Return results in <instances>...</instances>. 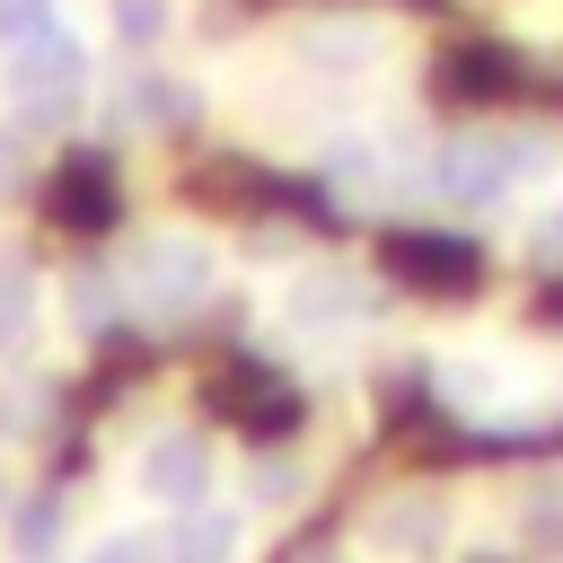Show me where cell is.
I'll return each mask as SVG.
<instances>
[{
    "mask_svg": "<svg viewBox=\"0 0 563 563\" xmlns=\"http://www.w3.org/2000/svg\"><path fill=\"white\" fill-rule=\"evenodd\" d=\"M202 290H211V246H202V238L158 229V238H141V246H132V299H141V308L176 317V308H194Z\"/></svg>",
    "mask_w": 563,
    "mask_h": 563,
    "instance_id": "cell-1",
    "label": "cell"
},
{
    "mask_svg": "<svg viewBox=\"0 0 563 563\" xmlns=\"http://www.w3.org/2000/svg\"><path fill=\"white\" fill-rule=\"evenodd\" d=\"M79 88H88V62H79L70 35H44V44L9 53V97H18L26 123H62V114H79Z\"/></svg>",
    "mask_w": 563,
    "mask_h": 563,
    "instance_id": "cell-2",
    "label": "cell"
},
{
    "mask_svg": "<svg viewBox=\"0 0 563 563\" xmlns=\"http://www.w3.org/2000/svg\"><path fill=\"white\" fill-rule=\"evenodd\" d=\"M431 185L449 202H501L519 176H510V132H457L440 158H431Z\"/></svg>",
    "mask_w": 563,
    "mask_h": 563,
    "instance_id": "cell-3",
    "label": "cell"
},
{
    "mask_svg": "<svg viewBox=\"0 0 563 563\" xmlns=\"http://www.w3.org/2000/svg\"><path fill=\"white\" fill-rule=\"evenodd\" d=\"M141 493H150V501H167V510H194V501L211 493V449H202L194 431L150 440V449H141Z\"/></svg>",
    "mask_w": 563,
    "mask_h": 563,
    "instance_id": "cell-4",
    "label": "cell"
},
{
    "mask_svg": "<svg viewBox=\"0 0 563 563\" xmlns=\"http://www.w3.org/2000/svg\"><path fill=\"white\" fill-rule=\"evenodd\" d=\"M238 545H246V519L211 510V501L176 510V528H167V563H238Z\"/></svg>",
    "mask_w": 563,
    "mask_h": 563,
    "instance_id": "cell-5",
    "label": "cell"
},
{
    "mask_svg": "<svg viewBox=\"0 0 563 563\" xmlns=\"http://www.w3.org/2000/svg\"><path fill=\"white\" fill-rule=\"evenodd\" d=\"M290 317H299V325H317V334H325V325H361V317H369V282H361V273H343V264H325V273H308V282H299Z\"/></svg>",
    "mask_w": 563,
    "mask_h": 563,
    "instance_id": "cell-6",
    "label": "cell"
},
{
    "mask_svg": "<svg viewBox=\"0 0 563 563\" xmlns=\"http://www.w3.org/2000/svg\"><path fill=\"white\" fill-rule=\"evenodd\" d=\"M299 53H308L317 70H369V62L387 53V35H378L369 18H317V26L299 35Z\"/></svg>",
    "mask_w": 563,
    "mask_h": 563,
    "instance_id": "cell-7",
    "label": "cell"
},
{
    "mask_svg": "<svg viewBox=\"0 0 563 563\" xmlns=\"http://www.w3.org/2000/svg\"><path fill=\"white\" fill-rule=\"evenodd\" d=\"M317 176H325L334 194H352V202H369V194L396 185L387 150H369V141H325V150H317Z\"/></svg>",
    "mask_w": 563,
    "mask_h": 563,
    "instance_id": "cell-8",
    "label": "cell"
},
{
    "mask_svg": "<svg viewBox=\"0 0 563 563\" xmlns=\"http://www.w3.org/2000/svg\"><path fill=\"white\" fill-rule=\"evenodd\" d=\"M369 545H378V554H431V545H440V501H422V493H413V501H387V510L369 519Z\"/></svg>",
    "mask_w": 563,
    "mask_h": 563,
    "instance_id": "cell-9",
    "label": "cell"
},
{
    "mask_svg": "<svg viewBox=\"0 0 563 563\" xmlns=\"http://www.w3.org/2000/svg\"><path fill=\"white\" fill-rule=\"evenodd\" d=\"M132 123H194L202 114V97L185 88V79H132V106H123Z\"/></svg>",
    "mask_w": 563,
    "mask_h": 563,
    "instance_id": "cell-10",
    "label": "cell"
},
{
    "mask_svg": "<svg viewBox=\"0 0 563 563\" xmlns=\"http://www.w3.org/2000/svg\"><path fill=\"white\" fill-rule=\"evenodd\" d=\"M106 18H114V44H132V53H150V44L167 35V18H176V0H106Z\"/></svg>",
    "mask_w": 563,
    "mask_h": 563,
    "instance_id": "cell-11",
    "label": "cell"
},
{
    "mask_svg": "<svg viewBox=\"0 0 563 563\" xmlns=\"http://www.w3.org/2000/svg\"><path fill=\"white\" fill-rule=\"evenodd\" d=\"M26 317H35V273H26L18 255H0V343H18Z\"/></svg>",
    "mask_w": 563,
    "mask_h": 563,
    "instance_id": "cell-12",
    "label": "cell"
},
{
    "mask_svg": "<svg viewBox=\"0 0 563 563\" xmlns=\"http://www.w3.org/2000/svg\"><path fill=\"white\" fill-rule=\"evenodd\" d=\"M44 35H62L53 26V0H0V53H26Z\"/></svg>",
    "mask_w": 563,
    "mask_h": 563,
    "instance_id": "cell-13",
    "label": "cell"
},
{
    "mask_svg": "<svg viewBox=\"0 0 563 563\" xmlns=\"http://www.w3.org/2000/svg\"><path fill=\"white\" fill-rule=\"evenodd\" d=\"M70 308H79V325H106L123 299H114V282H106V273H79V282H70Z\"/></svg>",
    "mask_w": 563,
    "mask_h": 563,
    "instance_id": "cell-14",
    "label": "cell"
},
{
    "mask_svg": "<svg viewBox=\"0 0 563 563\" xmlns=\"http://www.w3.org/2000/svg\"><path fill=\"white\" fill-rule=\"evenodd\" d=\"M79 563H150V537H141V528H114V537H97Z\"/></svg>",
    "mask_w": 563,
    "mask_h": 563,
    "instance_id": "cell-15",
    "label": "cell"
},
{
    "mask_svg": "<svg viewBox=\"0 0 563 563\" xmlns=\"http://www.w3.org/2000/svg\"><path fill=\"white\" fill-rule=\"evenodd\" d=\"M53 528H62V510H53V501H35V510L18 519V537H26V545H53Z\"/></svg>",
    "mask_w": 563,
    "mask_h": 563,
    "instance_id": "cell-16",
    "label": "cell"
},
{
    "mask_svg": "<svg viewBox=\"0 0 563 563\" xmlns=\"http://www.w3.org/2000/svg\"><path fill=\"white\" fill-rule=\"evenodd\" d=\"M290 484H299L290 466H264V475H255V501H290Z\"/></svg>",
    "mask_w": 563,
    "mask_h": 563,
    "instance_id": "cell-17",
    "label": "cell"
},
{
    "mask_svg": "<svg viewBox=\"0 0 563 563\" xmlns=\"http://www.w3.org/2000/svg\"><path fill=\"white\" fill-rule=\"evenodd\" d=\"M537 264H563V202H554V220L537 229Z\"/></svg>",
    "mask_w": 563,
    "mask_h": 563,
    "instance_id": "cell-18",
    "label": "cell"
},
{
    "mask_svg": "<svg viewBox=\"0 0 563 563\" xmlns=\"http://www.w3.org/2000/svg\"><path fill=\"white\" fill-rule=\"evenodd\" d=\"M9 185H18V141L0 132V194H9Z\"/></svg>",
    "mask_w": 563,
    "mask_h": 563,
    "instance_id": "cell-19",
    "label": "cell"
}]
</instances>
